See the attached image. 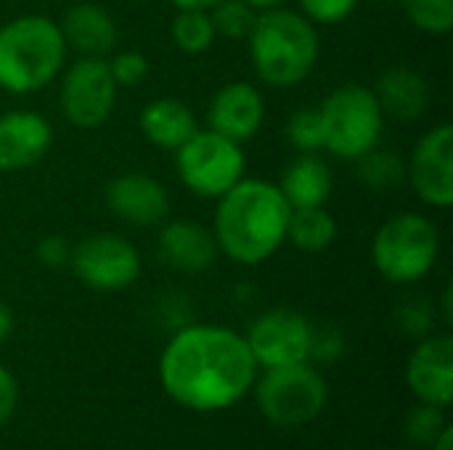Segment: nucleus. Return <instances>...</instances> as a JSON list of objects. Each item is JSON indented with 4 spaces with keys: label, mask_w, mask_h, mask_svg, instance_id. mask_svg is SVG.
Segmentation results:
<instances>
[{
    "label": "nucleus",
    "mask_w": 453,
    "mask_h": 450,
    "mask_svg": "<svg viewBox=\"0 0 453 450\" xmlns=\"http://www.w3.org/2000/svg\"><path fill=\"white\" fill-rule=\"evenodd\" d=\"M173 154L180 183L199 199H220L247 172L242 143L223 138L210 127L196 130Z\"/></svg>",
    "instance_id": "obj_8"
},
{
    "label": "nucleus",
    "mask_w": 453,
    "mask_h": 450,
    "mask_svg": "<svg viewBox=\"0 0 453 450\" xmlns=\"http://www.w3.org/2000/svg\"><path fill=\"white\" fill-rule=\"evenodd\" d=\"M16 403H19V385L13 374L5 366H0V427L11 422V416L16 414Z\"/></svg>",
    "instance_id": "obj_34"
},
{
    "label": "nucleus",
    "mask_w": 453,
    "mask_h": 450,
    "mask_svg": "<svg viewBox=\"0 0 453 450\" xmlns=\"http://www.w3.org/2000/svg\"><path fill=\"white\" fill-rule=\"evenodd\" d=\"M117 82L109 72L106 58L77 56L61 69L58 109L64 119L77 130L101 127L117 106Z\"/></svg>",
    "instance_id": "obj_9"
},
{
    "label": "nucleus",
    "mask_w": 453,
    "mask_h": 450,
    "mask_svg": "<svg viewBox=\"0 0 453 450\" xmlns=\"http://www.w3.org/2000/svg\"><path fill=\"white\" fill-rule=\"evenodd\" d=\"M395 324L406 337L422 339L427 334H433L435 326V308L425 300V297H411L406 300L398 313H395Z\"/></svg>",
    "instance_id": "obj_29"
},
{
    "label": "nucleus",
    "mask_w": 453,
    "mask_h": 450,
    "mask_svg": "<svg viewBox=\"0 0 453 450\" xmlns=\"http://www.w3.org/2000/svg\"><path fill=\"white\" fill-rule=\"evenodd\" d=\"M319 114L324 125V149L337 159L356 162L382 141L385 114L369 85H337L321 101Z\"/></svg>",
    "instance_id": "obj_6"
},
{
    "label": "nucleus",
    "mask_w": 453,
    "mask_h": 450,
    "mask_svg": "<svg viewBox=\"0 0 453 450\" xmlns=\"http://www.w3.org/2000/svg\"><path fill=\"white\" fill-rule=\"evenodd\" d=\"M279 191L292 210L300 207H326L332 196V167L319 154H297L279 178Z\"/></svg>",
    "instance_id": "obj_21"
},
{
    "label": "nucleus",
    "mask_w": 453,
    "mask_h": 450,
    "mask_svg": "<svg viewBox=\"0 0 453 450\" xmlns=\"http://www.w3.org/2000/svg\"><path fill=\"white\" fill-rule=\"evenodd\" d=\"M106 64L117 88H135L149 74V58L138 50H114L106 56Z\"/></svg>",
    "instance_id": "obj_30"
},
{
    "label": "nucleus",
    "mask_w": 453,
    "mask_h": 450,
    "mask_svg": "<svg viewBox=\"0 0 453 450\" xmlns=\"http://www.w3.org/2000/svg\"><path fill=\"white\" fill-rule=\"evenodd\" d=\"M406 385L419 403L449 408L453 403L451 334H427L417 342L406 363Z\"/></svg>",
    "instance_id": "obj_14"
},
{
    "label": "nucleus",
    "mask_w": 453,
    "mask_h": 450,
    "mask_svg": "<svg viewBox=\"0 0 453 450\" xmlns=\"http://www.w3.org/2000/svg\"><path fill=\"white\" fill-rule=\"evenodd\" d=\"M13 334V310L0 300V345Z\"/></svg>",
    "instance_id": "obj_35"
},
{
    "label": "nucleus",
    "mask_w": 453,
    "mask_h": 450,
    "mask_svg": "<svg viewBox=\"0 0 453 450\" xmlns=\"http://www.w3.org/2000/svg\"><path fill=\"white\" fill-rule=\"evenodd\" d=\"M406 178L419 196L433 210H449L453 204V125L441 122L427 130L406 164Z\"/></svg>",
    "instance_id": "obj_12"
},
{
    "label": "nucleus",
    "mask_w": 453,
    "mask_h": 450,
    "mask_svg": "<svg viewBox=\"0 0 453 450\" xmlns=\"http://www.w3.org/2000/svg\"><path fill=\"white\" fill-rule=\"evenodd\" d=\"M372 90L377 95L382 114L398 122L419 119L427 111L430 98H433L427 80L411 66H390L388 72L380 74Z\"/></svg>",
    "instance_id": "obj_19"
},
{
    "label": "nucleus",
    "mask_w": 453,
    "mask_h": 450,
    "mask_svg": "<svg viewBox=\"0 0 453 450\" xmlns=\"http://www.w3.org/2000/svg\"><path fill=\"white\" fill-rule=\"evenodd\" d=\"M300 13L316 27H332L350 19L361 0H297Z\"/></svg>",
    "instance_id": "obj_31"
},
{
    "label": "nucleus",
    "mask_w": 453,
    "mask_h": 450,
    "mask_svg": "<svg viewBox=\"0 0 453 450\" xmlns=\"http://www.w3.org/2000/svg\"><path fill=\"white\" fill-rule=\"evenodd\" d=\"M409 21L433 37L449 34L453 29V0H401Z\"/></svg>",
    "instance_id": "obj_27"
},
{
    "label": "nucleus",
    "mask_w": 453,
    "mask_h": 450,
    "mask_svg": "<svg viewBox=\"0 0 453 450\" xmlns=\"http://www.w3.org/2000/svg\"><path fill=\"white\" fill-rule=\"evenodd\" d=\"M263 416L276 427H305L326 408V379L305 361L281 369H265L263 379L252 385Z\"/></svg>",
    "instance_id": "obj_7"
},
{
    "label": "nucleus",
    "mask_w": 453,
    "mask_h": 450,
    "mask_svg": "<svg viewBox=\"0 0 453 450\" xmlns=\"http://www.w3.org/2000/svg\"><path fill=\"white\" fill-rule=\"evenodd\" d=\"M69 255H72V244L61 233L42 236L37 241V247H35V257L45 268H64V265H69Z\"/></svg>",
    "instance_id": "obj_33"
},
{
    "label": "nucleus",
    "mask_w": 453,
    "mask_h": 450,
    "mask_svg": "<svg viewBox=\"0 0 453 450\" xmlns=\"http://www.w3.org/2000/svg\"><path fill=\"white\" fill-rule=\"evenodd\" d=\"M337 239V220L326 207H300L289 212L287 223V241L305 252V255H321L326 252Z\"/></svg>",
    "instance_id": "obj_22"
},
{
    "label": "nucleus",
    "mask_w": 453,
    "mask_h": 450,
    "mask_svg": "<svg viewBox=\"0 0 453 450\" xmlns=\"http://www.w3.org/2000/svg\"><path fill=\"white\" fill-rule=\"evenodd\" d=\"M138 130L151 146L165 149V151H175L199 130V122H196L194 109L186 101L165 95V98L149 101L141 109Z\"/></svg>",
    "instance_id": "obj_20"
},
{
    "label": "nucleus",
    "mask_w": 453,
    "mask_h": 450,
    "mask_svg": "<svg viewBox=\"0 0 453 450\" xmlns=\"http://www.w3.org/2000/svg\"><path fill=\"white\" fill-rule=\"evenodd\" d=\"M265 122V98L260 88L244 80L220 85L207 103V127L236 143L252 141Z\"/></svg>",
    "instance_id": "obj_15"
},
{
    "label": "nucleus",
    "mask_w": 453,
    "mask_h": 450,
    "mask_svg": "<svg viewBox=\"0 0 453 450\" xmlns=\"http://www.w3.org/2000/svg\"><path fill=\"white\" fill-rule=\"evenodd\" d=\"M207 13L215 27V34L226 40H247L257 19V11L244 0H220Z\"/></svg>",
    "instance_id": "obj_25"
},
{
    "label": "nucleus",
    "mask_w": 453,
    "mask_h": 450,
    "mask_svg": "<svg viewBox=\"0 0 453 450\" xmlns=\"http://www.w3.org/2000/svg\"><path fill=\"white\" fill-rule=\"evenodd\" d=\"M356 164H358V180L372 191L395 188L406 178V162L393 149L374 146L361 159H356Z\"/></svg>",
    "instance_id": "obj_24"
},
{
    "label": "nucleus",
    "mask_w": 453,
    "mask_h": 450,
    "mask_svg": "<svg viewBox=\"0 0 453 450\" xmlns=\"http://www.w3.org/2000/svg\"><path fill=\"white\" fill-rule=\"evenodd\" d=\"M257 363L247 339L215 324L180 326L162 350L159 379L165 393L188 411L236 406L255 385Z\"/></svg>",
    "instance_id": "obj_1"
},
{
    "label": "nucleus",
    "mask_w": 453,
    "mask_h": 450,
    "mask_svg": "<svg viewBox=\"0 0 453 450\" xmlns=\"http://www.w3.org/2000/svg\"><path fill=\"white\" fill-rule=\"evenodd\" d=\"M446 408H438V406H427L422 403L419 408H414L406 419V435L411 443L417 446H425V448H433V443L441 438V432L449 427V419L443 414Z\"/></svg>",
    "instance_id": "obj_28"
},
{
    "label": "nucleus",
    "mask_w": 453,
    "mask_h": 450,
    "mask_svg": "<svg viewBox=\"0 0 453 450\" xmlns=\"http://www.w3.org/2000/svg\"><path fill=\"white\" fill-rule=\"evenodd\" d=\"M175 11H210L220 0H170Z\"/></svg>",
    "instance_id": "obj_36"
},
{
    "label": "nucleus",
    "mask_w": 453,
    "mask_h": 450,
    "mask_svg": "<svg viewBox=\"0 0 453 450\" xmlns=\"http://www.w3.org/2000/svg\"><path fill=\"white\" fill-rule=\"evenodd\" d=\"M53 146L50 122L29 109L0 114V172H21L35 167Z\"/></svg>",
    "instance_id": "obj_16"
},
{
    "label": "nucleus",
    "mask_w": 453,
    "mask_h": 450,
    "mask_svg": "<svg viewBox=\"0 0 453 450\" xmlns=\"http://www.w3.org/2000/svg\"><path fill=\"white\" fill-rule=\"evenodd\" d=\"M157 255L175 273H204L220 252L212 228L194 220H165L157 233Z\"/></svg>",
    "instance_id": "obj_17"
},
{
    "label": "nucleus",
    "mask_w": 453,
    "mask_h": 450,
    "mask_svg": "<svg viewBox=\"0 0 453 450\" xmlns=\"http://www.w3.org/2000/svg\"><path fill=\"white\" fill-rule=\"evenodd\" d=\"M250 353L257 369H281L311 361L313 324L289 308H273L263 313L247 332Z\"/></svg>",
    "instance_id": "obj_11"
},
{
    "label": "nucleus",
    "mask_w": 453,
    "mask_h": 450,
    "mask_svg": "<svg viewBox=\"0 0 453 450\" xmlns=\"http://www.w3.org/2000/svg\"><path fill=\"white\" fill-rule=\"evenodd\" d=\"M106 207L133 228L162 225L170 215V191L162 180L146 172H122L104 191Z\"/></svg>",
    "instance_id": "obj_13"
},
{
    "label": "nucleus",
    "mask_w": 453,
    "mask_h": 450,
    "mask_svg": "<svg viewBox=\"0 0 453 450\" xmlns=\"http://www.w3.org/2000/svg\"><path fill=\"white\" fill-rule=\"evenodd\" d=\"M441 257V231L422 212H395L372 239V263L388 284L422 281Z\"/></svg>",
    "instance_id": "obj_5"
},
{
    "label": "nucleus",
    "mask_w": 453,
    "mask_h": 450,
    "mask_svg": "<svg viewBox=\"0 0 453 450\" xmlns=\"http://www.w3.org/2000/svg\"><path fill=\"white\" fill-rule=\"evenodd\" d=\"M58 27H61L66 48L74 50L77 56L106 58L117 48L119 32H117L114 16L98 3H90V0L74 3L72 8H66Z\"/></svg>",
    "instance_id": "obj_18"
},
{
    "label": "nucleus",
    "mask_w": 453,
    "mask_h": 450,
    "mask_svg": "<svg viewBox=\"0 0 453 450\" xmlns=\"http://www.w3.org/2000/svg\"><path fill=\"white\" fill-rule=\"evenodd\" d=\"M170 37L173 45L186 56H202L218 40L207 11H175L170 21Z\"/></svg>",
    "instance_id": "obj_23"
},
{
    "label": "nucleus",
    "mask_w": 453,
    "mask_h": 450,
    "mask_svg": "<svg viewBox=\"0 0 453 450\" xmlns=\"http://www.w3.org/2000/svg\"><path fill=\"white\" fill-rule=\"evenodd\" d=\"M451 300H453V289H451V284H449V286L443 289V297H441V313H443V321H446V324H451L453 321Z\"/></svg>",
    "instance_id": "obj_37"
},
{
    "label": "nucleus",
    "mask_w": 453,
    "mask_h": 450,
    "mask_svg": "<svg viewBox=\"0 0 453 450\" xmlns=\"http://www.w3.org/2000/svg\"><path fill=\"white\" fill-rule=\"evenodd\" d=\"M69 48L58 21L24 13L0 27V88L29 95L48 88L66 66Z\"/></svg>",
    "instance_id": "obj_4"
},
{
    "label": "nucleus",
    "mask_w": 453,
    "mask_h": 450,
    "mask_svg": "<svg viewBox=\"0 0 453 450\" xmlns=\"http://www.w3.org/2000/svg\"><path fill=\"white\" fill-rule=\"evenodd\" d=\"M433 450H453V427L449 424L443 432H441V438L433 443Z\"/></svg>",
    "instance_id": "obj_38"
},
{
    "label": "nucleus",
    "mask_w": 453,
    "mask_h": 450,
    "mask_svg": "<svg viewBox=\"0 0 453 450\" xmlns=\"http://www.w3.org/2000/svg\"><path fill=\"white\" fill-rule=\"evenodd\" d=\"M69 268L88 289L111 294L138 281L143 260L130 239L101 231L72 244Z\"/></svg>",
    "instance_id": "obj_10"
},
{
    "label": "nucleus",
    "mask_w": 453,
    "mask_h": 450,
    "mask_svg": "<svg viewBox=\"0 0 453 450\" xmlns=\"http://www.w3.org/2000/svg\"><path fill=\"white\" fill-rule=\"evenodd\" d=\"M215 202L212 236L231 263L255 268L284 247L292 207L276 183L244 175Z\"/></svg>",
    "instance_id": "obj_2"
},
{
    "label": "nucleus",
    "mask_w": 453,
    "mask_h": 450,
    "mask_svg": "<svg viewBox=\"0 0 453 450\" xmlns=\"http://www.w3.org/2000/svg\"><path fill=\"white\" fill-rule=\"evenodd\" d=\"M247 5H252L257 13H263V11H271V8H281L287 0H244Z\"/></svg>",
    "instance_id": "obj_39"
},
{
    "label": "nucleus",
    "mask_w": 453,
    "mask_h": 450,
    "mask_svg": "<svg viewBox=\"0 0 453 450\" xmlns=\"http://www.w3.org/2000/svg\"><path fill=\"white\" fill-rule=\"evenodd\" d=\"M345 353V334L334 326L316 329L313 326V342H311V361L319 363H337Z\"/></svg>",
    "instance_id": "obj_32"
},
{
    "label": "nucleus",
    "mask_w": 453,
    "mask_h": 450,
    "mask_svg": "<svg viewBox=\"0 0 453 450\" xmlns=\"http://www.w3.org/2000/svg\"><path fill=\"white\" fill-rule=\"evenodd\" d=\"M284 133H287V141L300 154L324 151V125H321L319 106H300L297 111H292L284 125Z\"/></svg>",
    "instance_id": "obj_26"
},
{
    "label": "nucleus",
    "mask_w": 453,
    "mask_h": 450,
    "mask_svg": "<svg viewBox=\"0 0 453 450\" xmlns=\"http://www.w3.org/2000/svg\"><path fill=\"white\" fill-rule=\"evenodd\" d=\"M247 42L257 80L279 90H289L308 80L321 56L316 24L284 5L257 13Z\"/></svg>",
    "instance_id": "obj_3"
}]
</instances>
